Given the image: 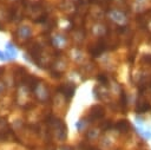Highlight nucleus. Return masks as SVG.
<instances>
[{
  "mask_svg": "<svg viewBox=\"0 0 151 150\" xmlns=\"http://www.w3.org/2000/svg\"><path fill=\"white\" fill-rule=\"evenodd\" d=\"M5 56H7V58H16V56H17V51H16V49H14V46H13L12 44H7Z\"/></svg>",
  "mask_w": 151,
  "mask_h": 150,
  "instance_id": "obj_1",
  "label": "nucleus"
},
{
  "mask_svg": "<svg viewBox=\"0 0 151 150\" xmlns=\"http://www.w3.org/2000/svg\"><path fill=\"white\" fill-rule=\"evenodd\" d=\"M0 59L1 60H6L7 59V57L5 56V52H0Z\"/></svg>",
  "mask_w": 151,
  "mask_h": 150,
  "instance_id": "obj_2",
  "label": "nucleus"
}]
</instances>
